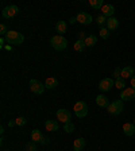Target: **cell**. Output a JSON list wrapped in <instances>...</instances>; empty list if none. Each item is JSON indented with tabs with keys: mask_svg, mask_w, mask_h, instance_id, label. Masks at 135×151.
Instances as JSON below:
<instances>
[{
	"mask_svg": "<svg viewBox=\"0 0 135 151\" xmlns=\"http://www.w3.org/2000/svg\"><path fill=\"white\" fill-rule=\"evenodd\" d=\"M4 38H6V42L9 45H22L23 41H25L23 34H20L18 31H14V30H9Z\"/></svg>",
	"mask_w": 135,
	"mask_h": 151,
	"instance_id": "obj_1",
	"label": "cell"
},
{
	"mask_svg": "<svg viewBox=\"0 0 135 151\" xmlns=\"http://www.w3.org/2000/svg\"><path fill=\"white\" fill-rule=\"evenodd\" d=\"M50 45L56 50H65L68 47V41H66V38H64L62 35L58 34V35H54L50 39Z\"/></svg>",
	"mask_w": 135,
	"mask_h": 151,
	"instance_id": "obj_2",
	"label": "cell"
},
{
	"mask_svg": "<svg viewBox=\"0 0 135 151\" xmlns=\"http://www.w3.org/2000/svg\"><path fill=\"white\" fill-rule=\"evenodd\" d=\"M73 111H74L76 116L82 119V117H85L88 115V105H87L85 101H77L74 104V107H73Z\"/></svg>",
	"mask_w": 135,
	"mask_h": 151,
	"instance_id": "obj_3",
	"label": "cell"
},
{
	"mask_svg": "<svg viewBox=\"0 0 135 151\" xmlns=\"http://www.w3.org/2000/svg\"><path fill=\"white\" fill-rule=\"evenodd\" d=\"M18 12H19L18 6L11 4V6L4 7L3 11H1V15H3V18H6V19H12V18H15V16L18 15Z\"/></svg>",
	"mask_w": 135,
	"mask_h": 151,
	"instance_id": "obj_4",
	"label": "cell"
},
{
	"mask_svg": "<svg viewBox=\"0 0 135 151\" xmlns=\"http://www.w3.org/2000/svg\"><path fill=\"white\" fill-rule=\"evenodd\" d=\"M107 111H108V113H111V115H119V113H122L123 101L122 100H115V101H112V103H110Z\"/></svg>",
	"mask_w": 135,
	"mask_h": 151,
	"instance_id": "obj_5",
	"label": "cell"
},
{
	"mask_svg": "<svg viewBox=\"0 0 135 151\" xmlns=\"http://www.w3.org/2000/svg\"><path fill=\"white\" fill-rule=\"evenodd\" d=\"M30 91L32 92L34 94H42L45 92V85L41 84L38 80H30Z\"/></svg>",
	"mask_w": 135,
	"mask_h": 151,
	"instance_id": "obj_6",
	"label": "cell"
},
{
	"mask_svg": "<svg viewBox=\"0 0 135 151\" xmlns=\"http://www.w3.org/2000/svg\"><path fill=\"white\" fill-rule=\"evenodd\" d=\"M57 119L60 120L61 123L66 124V123H69L70 119H72V113H70L68 109H64V108H61V109L57 111Z\"/></svg>",
	"mask_w": 135,
	"mask_h": 151,
	"instance_id": "obj_7",
	"label": "cell"
},
{
	"mask_svg": "<svg viewBox=\"0 0 135 151\" xmlns=\"http://www.w3.org/2000/svg\"><path fill=\"white\" fill-rule=\"evenodd\" d=\"M113 86H115V80L113 78H104L99 84V89L101 92H110Z\"/></svg>",
	"mask_w": 135,
	"mask_h": 151,
	"instance_id": "obj_8",
	"label": "cell"
},
{
	"mask_svg": "<svg viewBox=\"0 0 135 151\" xmlns=\"http://www.w3.org/2000/svg\"><path fill=\"white\" fill-rule=\"evenodd\" d=\"M135 99V89L129 86V88L123 89L122 93H120V100L122 101H130Z\"/></svg>",
	"mask_w": 135,
	"mask_h": 151,
	"instance_id": "obj_9",
	"label": "cell"
},
{
	"mask_svg": "<svg viewBox=\"0 0 135 151\" xmlns=\"http://www.w3.org/2000/svg\"><path fill=\"white\" fill-rule=\"evenodd\" d=\"M76 19H77V22L81 23V24H85V26H88L92 23V16L89 15V14L87 12H80L79 15L76 16Z\"/></svg>",
	"mask_w": 135,
	"mask_h": 151,
	"instance_id": "obj_10",
	"label": "cell"
},
{
	"mask_svg": "<svg viewBox=\"0 0 135 151\" xmlns=\"http://www.w3.org/2000/svg\"><path fill=\"white\" fill-rule=\"evenodd\" d=\"M100 11L103 12V15L105 16V18H112V15L115 14V7H113L112 4H104Z\"/></svg>",
	"mask_w": 135,
	"mask_h": 151,
	"instance_id": "obj_11",
	"label": "cell"
},
{
	"mask_svg": "<svg viewBox=\"0 0 135 151\" xmlns=\"http://www.w3.org/2000/svg\"><path fill=\"white\" fill-rule=\"evenodd\" d=\"M123 132L126 136H132L135 134V124L134 123H124L123 124Z\"/></svg>",
	"mask_w": 135,
	"mask_h": 151,
	"instance_id": "obj_12",
	"label": "cell"
},
{
	"mask_svg": "<svg viewBox=\"0 0 135 151\" xmlns=\"http://www.w3.org/2000/svg\"><path fill=\"white\" fill-rule=\"evenodd\" d=\"M87 145V142H85L84 138H77L74 142H73V150L74 151H82Z\"/></svg>",
	"mask_w": 135,
	"mask_h": 151,
	"instance_id": "obj_13",
	"label": "cell"
},
{
	"mask_svg": "<svg viewBox=\"0 0 135 151\" xmlns=\"http://www.w3.org/2000/svg\"><path fill=\"white\" fill-rule=\"evenodd\" d=\"M96 104L101 108H108V105H110V100H108V97H105L104 94H99L97 97H96Z\"/></svg>",
	"mask_w": 135,
	"mask_h": 151,
	"instance_id": "obj_14",
	"label": "cell"
},
{
	"mask_svg": "<svg viewBox=\"0 0 135 151\" xmlns=\"http://www.w3.org/2000/svg\"><path fill=\"white\" fill-rule=\"evenodd\" d=\"M134 72H135L134 68H131V66H126V68H123L122 69V74H120V77H122L123 80L131 78L132 76H134Z\"/></svg>",
	"mask_w": 135,
	"mask_h": 151,
	"instance_id": "obj_15",
	"label": "cell"
},
{
	"mask_svg": "<svg viewBox=\"0 0 135 151\" xmlns=\"http://www.w3.org/2000/svg\"><path fill=\"white\" fill-rule=\"evenodd\" d=\"M43 134H42L39 129H32L31 131V140L34 142V143H41L42 140H43Z\"/></svg>",
	"mask_w": 135,
	"mask_h": 151,
	"instance_id": "obj_16",
	"label": "cell"
},
{
	"mask_svg": "<svg viewBox=\"0 0 135 151\" xmlns=\"http://www.w3.org/2000/svg\"><path fill=\"white\" fill-rule=\"evenodd\" d=\"M57 85H58V80L54 78V77H47L46 81H45V88L46 89H56Z\"/></svg>",
	"mask_w": 135,
	"mask_h": 151,
	"instance_id": "obj_17",
	"label": "cell"
},
{
	"mask_svg": "<svg viewBox=\"0 0 135 151\" xmlns=\"http://www.w3.org/2000/svg\"><path fill=\"white\" fill-rule=\"evenodd\" d=\"M119 27V20L116 18H108L107 19V28L110 31H115Z\"/></svg>",
	"mask_w": 135,
	"mask_h": 151,
	"instance_id": "obj_18",
	"label": "cell"
},
{
	"mask_svg": "<svg viewBox=\"0 0 135 151\" xmlns=\"http://www.w3.org/2000/svg\"><path fill=\"white\" fill-rule=\"evenodd\" d=\"M45 128L49 132L57 131V129H58V122H56V120H47V122L45 123Z\"/></svg>",
	"mask_w": 135,
	"mask_h": 151,
	"instance_id": "obj_19",
	"label": "cell"
},
{
	"mask_svg": "<svg viewBox=\"0 0 135 151\" xmlns=\"http://www.w3.org/2000/svg\"><path fill=\"white\" fill-rule=\"evenodd\" d=\"M84 42H85V46L87 47H92V46H95V45L97 43V38L95 37V35H88Z\"/></svg>",
	"mask_w": 135,
	"mask_h": 151,
	"instance_id": "obj_20",
	"label": "cell"
},
{
	"mask_svg": "<svg viewBox=\"0 0 135 151\" xmlns=\"http://www.w3.org/2000/svg\"><path fill=\"white\" fill-rule=\"evenodd\" d=\"M66 27H68V26H66V22H64V20L57 22V24H56V30H57V32H60V35L66 31Z\"/></svg>",
	"mask_w": 135,
	"mask_h": 151,
	"instance_id": "obj_21",
	"label": "cell"
},
{
	"mask_svg": "<svg viewBox=\"0 0 135 151\" xmlns=\"http://www.w3.org/2000/svg\"><path fill=\"white\" fill-rule=\"evenodd\" d=\"M85 42L84 41H76V43L73 45V49H74V51H79V53H81V51H84V49H85Z\"/></svg>",
	"mask_w": 135,
	"mask_h": 151,
	"instance_id": "obj_22",
	"label": "cell"
},
{
	"mask_svg": "<svg viewBox=\"0 0 135 151\" xmlns=\"http://www.w3.org/2000/svg\"><path fill=\"white\" fill-rule=\"evenodd\" d=\"M89 6L95 9H101L104 3H103V0H89Z\"/></svg>",
	"mask_w": 135,
	"mask_h": 151,
	"instance_id": "obj_23",
	"label": "cell"
},
{
	"mask_svg": "<svg viewBox=\"0 0 135 151\" xmlns=\"http://www.w3.org/2000/svg\"><path fill=\"white\" fill-rule=\"evenodd\" d=\"M115 85H116L118 89H126V81L122 78V77H119V78H115Z\"/></svg>",
	"mask_w": 135,
	"mask_h": 151,
	"instance_id": "obj_24",
	"label": "cell"
},
{
	"mask_svg": "<svg viewBox=\"0 0 135 151\" xmlns=\"http://www.w3.org/2000/svg\"><path fill=\"white\" fill-rule=\"evenodd\" d=\"M64 129H65V132H68V134H70V132L74 131V124H73L72 122L66 123V124H64Z\"/></svg>",
	"mask_w": 135,
	"mask_h": 151,
	"instance_id": "obj_25",
	"label": "cell"
},
{
	"mask_svg": "<svg viewBox=\"0 0 135 151\" xmlns=\"http://www.w3.org/2000/svg\"><path fill=\"white\" fill-rule=\"evenodd\" d=\"M96 22H97L99 26H101V27H103L104 24H107V18H105L104 15H99L97 18H96Z\"/></svg>",
	"mask_w": 135,
	"mask_h": 151,
	"instance_id": "obj_26",
	"label": "cell"
},
{
	"mask_svg": "<svg viewBox=\"0 0 135 151\" xmlns=\"http://www.w3.org/2000/svg\"><path fill=\"white\" fill-rule=\"evenodd\" d=\"M100 37L103 38V39H107V38L110 37V30L105 27H101L100 28Z\"/></svg>",
	"mask_w": 135,
	"mask_h": 151,
	"instance_id": "obj_27",
	"label": "cell"
},
{
	"mask_svg": "<svg viewBox=\"0 0 135 151\" xmlns=\"http://www.w3.org/2000/svg\"><path fill=\"white\" fill-rule=\"evenodd\" d=\"M7 32H8V30H7V26L4 24V23H1V24H0V34H1V37H6Z\"/></svg>",
	"mask_w": 135,
	"mask_h": 151,
	"instance_id": "obj_28",
	"label": "cell"
},
{
	"mask_svg": "<svg viewBox=\"0 0 135 151\" xmlns=\"http://www.w3.org/2000/svg\"><path fill=\"white\" fill-rule=\"evenodd\" d=\"M15 123H16V126L22 127V126H25V124H26V119L20 116V117H18V119H15Z\"/></svg>",
	"mask_w": 135,
	"mask_h": 151,
	"instance_id": "obj_29",
	"label": "cell"
},
{
	"mask_svg": "<svg viewBox=\"0 0 135 151\" xmlns=\"http://www.w3.org/2000/svg\"><path fill=\"white\" fill-rule=\"evenodd\" d=\"M120 74H122V69H120L119 66H116L115 70H113V76H115V78H119Z\"/></svg>",
	"mask_w": 135,
	"mask_h": 151,
	"instance_id": "obj_30",
	"label": "cell"
},
{
	"mask_svg": "<svg viewBox=\"0 0 135 151\" xmlns=\"http://www.w3.org/2000/svg\"><path fill=\"white\" fill-rule=\"evenodd\" d=\"M77 37H79V41H85V39H87V37H88V35L85 34L84 31H79V34H77Z\"/></svg>",
	"mask_w": 135,
	"mask_h": 151,
	"instance_id": "obj_31",
	"label": "cell"
},
{
	"mask_svg": "<svg viewBox=\"0 0 135 151\" xmlns=\"http://www.w3.org/2000/svg\"><path fill=\"white\" fill-rule=\"evenodd\" d=\"M26 148H27V151H37V146H35L34 143H28V145L26 146Z\"/></svg>",
	"mask_w": 135,
	"mask_h": 151,
	"instance_id": "obj_32",
	"label": "cell"
},
{
	"mask_svg": "<svg viewBox=\"0 0 135 151\" xmlns=\"http://www.w3.org/2000/svg\"><path fill=\"white\" fill-rule=\"evenodd\" d=\"M4 43H6V38L1 37V38H0V47H1V49H4V46H6Z\"/></svg>",
	"mask_w": 135,
	"mask_h": 151,
	"instance_id": "obj_33",
	"label": "cell"
},
{
	"mask_svg": "<svg viewBox=\"0 0 135 151\" xmlns=\"http://www.w3.org/2000/svg\"><path fill=\"white\" fill-rule=\"evenodd\" d=\"M130 84H131V88L135 89V76H132V77H131V81H130Z\"/></svg>",
	"mask_w": 135,
	"mask_h": 151,
	"instance_id": "obj_34",
	"label": "cell"
},
{
	"mask_svg": "<svg viewBox=\"0 0 135 151\" xmlns=\"http://www.w3.org/2000/svg\"><path fill=\"white\" fill-rule=\"evenodd\" d=\"M69 23H70V24H74V23H77V19H76V18H70L69 19Z\"/></svg>",
	"mask_w": 135,
	"mask_h": 151,
	"instance_id": "obj_35",
	"label": "cell"
},
{
	"mask_svg": "<svg viewBox=\"0 0 135 151\" xmlns=\"http://www.w3.org/2000/svg\"><path fill=\"white\" fill-rule=\"evenodd\" d=\"M4 49H6L7 51H11V50H12V46H11V45H6V46H4Z\"/></svg>",
	"mask_w": 135,
	"mask_h": 151,
	"instance_id": "obj_36",
	"label": "cell"
},
{
	"mask_svg": "<svg viewBox=\"0 0 135 151\" xmlns=\"http://www.w3.org/2000/svg\"><path fill=\"white\" fill-rule=\"evenodd\" d=\"M49 143V138H43V140L41 142V145H47Z\"/></svg>",
	"mask_w": 135,
	"mask_h": 151,
	"instance_id": "obj_37",
	"label": "cell"
},
{
	"mask_svg": "<svg viewBox=\"0 0 135 151\" xmlns=\"http://www.w3.org/2000/svg\"><path fill=\"white\" fill-rule=\"evenodd\" d=\"M15 124H16V123H15V120H11V122L8 123V126H9V127H14V126H15Z\"/></svg>",
	"mask_w": 135,
	"mask_h": 151,
	"instance_id": "obj_38",
	"label": "cell"
},
{
	"mask_svg": "<svg viewBox=\"0 0 135 151\" xmlns=\"http://www.w3.org/2000/svg\"><path fill=\"white\" fill-rule=\"evenodd\" d=\"M0 134H1V135H3V134H4V127H3V126L0 127Z\"/></svg>",
	"mask_w": 135,
	"mask_h": 151,
	"instance_id": "obj_39",
	"label": "cell"
},
{
	"mask_svg": "<svg viewBox=\"0 0 135 151\" xmlns=\"http://www.w3.org/2000/svg\"><path fill=\"white\" fill-rule=\"evenodd\" d=\"M134 124H135V119H134Z\"/></svg>",
	"mask_w": 135,
	"mask_h": 151,
	"instance_id": "obj_40",
	"label": "cell"
},
{
	"mask_svg": "<svg viewBox=\"0 0 135 151\" xmlns=\"http://www.w3.org/2000/svg\"><path fill=\"white\" fill-rule=\"evenodd\" d=\"M134 69H135V68H134Z\"/></svg>",
	"mask_w": 135,
	"mask_h": 151,
	"instance_id": "obj_41",
	"label": "cell"
}]
</instances>
